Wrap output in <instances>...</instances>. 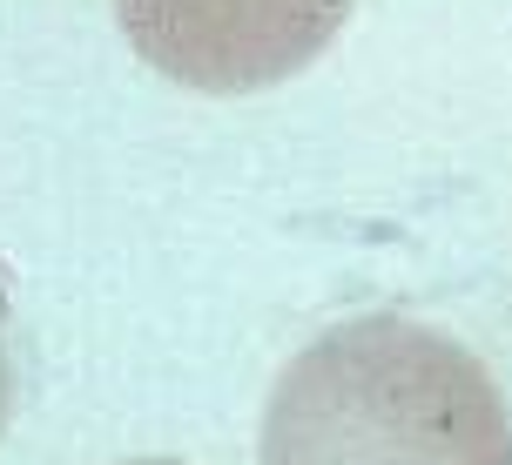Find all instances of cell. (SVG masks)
<instances>
[{"mask_svg":"<svg viewBox=\"0 0 512 465\" xmlns=\"http://www.w3.org/2000/svg\"><path fill=\"white\" fill-rule=\"evenodd\" d=\"M256 465H512V412L459 337L351 317L283 364Z\"/></svg>","mask_w":512,"mask_h":465,"instance_id":"6da1fadb","label":"cell"},{"mask_svg":"<svg viewBox=\"0 0 512 465\" xmlns=\"http://www.w3.org/2000/svg\"><path fill=\"white\" fill-rule=\"evenodd\" d=\"M128 48L203 95H256L304 75L351 21V0H115Z\"/></svg>","mask_w":512,"mask_h":465,"instance_id":"7a4b0ae2","label":"cell"},{"mask_svg":"<svg viewBox=\"0 0 512 465\" xmlns=\"http://www.w3.org/2000/svg\"><path fill=\"white\" fill-rule=\"evenodd\" d=\"M7 405H14V364H7V304H0V432H7Z\"/></svg>","mask_w":512,"mask_h":465,"instance_id":"3957f363","label":"cell"},{"mask_svg":"<svg viewBox=\"0 0 512 465\" xmlns=\"http://www.w3.org/2000/svg\"><path fill=\"white\" fill-rule=\"evenodd\" d=\"M128 465H176V459H128Z\"/></svg>","mask_w":512,"mask_h":465,"instance_id":"277c9868","label":"cell"}]
</instances>
